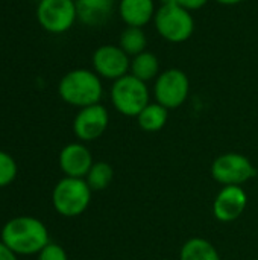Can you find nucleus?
<instances>
[{"instance_id":"obj_1","label":"nucleus","mask_w":258,"mask_h":260,"mask_svg":"<svg viewBox=\"0 0 258 260\" xmlns=\"http://www.w3.org/2000/svg\"><path fill=\"white\" fill-rule=\"evenodd\" d=\"M58 94L65 104L81 110L100 104L103 82L93 69H73L59 79Z\"/></svg>"},{"instance_id":"obj_2","label":"nucleus","mask_w":258,"mask_h":260,"mask_svg":"<svg viewBox=\"0 0 258 260\" xmlns=\"http://www.w3.org/2000/svg\"><path fill=\"white\" fill-rule=\"evenodd\" d=\"M2 242L15 254H36L49 245V232L46 225L30 216H18L2 229Z\"/></svg>"},{"instance_id":"obj_3","label":"nucleus","mask_w":258,"mask_h":260,"mask_svg":"<svg viewBox=\"0 0 258 260\" xmlns=\"http://www.w3.org/2000/svg\"><path fill=\"white\" fill-rule=\"evenodd\" d=\"M109 99L117 113L126 117H137L151 102V90L146 82L128 73L111 84Z\"/></svg>"},{"instance_id":"obj_4","label":"nucleus","mask_w":258,"mask_h":260,"mask_svg":"<svg viewBox=\"0 0 258 260\" xmlns=\"http://www.w3.org/2000/svg\"><path fill=\"white\" fill-rule=\"evenodd\" d=\"M152 23L158 35L172 44H181L190 40L196 27L193 14L179 5H160Z\"/></svg>"},{"instance_id":"obj_5","label":"nucleus","mask_w":258,"mask_h":260,"mask_svg":"<svg viewBox=\"0 0 258 260\" xmlns=\"http://www.w3.org/2000/svg\"><path fill=\"white\" fill-rule=\"evenodd\" d=\"M91 189L85 178L65 177L55 186L52 192V203L55 210L65 216L75 218L82 215L91 201Z\"/></svg>"},{"instance_id":"obj_6","label":"nucleus","mask_w":258,"mask_h":260,"mask_svg":"<svg viewBox=\"0 0 258 260\" xmlns=\"http://www.w3.org/2000/svg\"><path fill=\"white\" fill-rule=\"evenodd\" d=\"M36 21L43 30L52 35L68 32L78 21L75 0H38L35 11Z\"/></svg>"},{"instance_id":"obj_7","label":"nucleus","mask_w":258,"mask_h":260,"mask_svg":"<svg viewBox=\"0 0 258 260\" xmlns=\"http://www.w3.org/2000/svg\"><path fill=\"white\" fill-rule=\"evenodd\" d=\"M190 94V79L181 69L172 67L163 70L154 81L152 96L155 102L166 107L169 111L186 104Z\"/></svg>"},{"instance_id":"obj_8","label":"nucleus","mask_w":258,"mask_h":260,"mask_svg":"<svg viewBox=\"0 0 258 260\" xmlns=\"http://www.w3.org/2000/svg\"><path fill=\"white\" fill-rule=\"evenodd\" d=\"M257 175L252 161L239 152H225L211 163V177L222 186H243Z\"/></svg>"},{"instance_id":"obj_9","label":"nucleus","mask_w":258,"mask_h":260,"mask_svg":"<svg viewBox=\"0 0 258 260\" xmlns=\"http://www.w3.org/2000/svg\"><path fill=\"white\" fill-rule=\"evenodd\" d=\"M93 70L106 81H117L129 73L131 56L119 44H102L91 55Z\"/></svg>"},{"instance_id":"obj_10","label":"nucleus","mask_w":258,"mask_h":260,"mask_svg":"<svg viewBox=\"0 0 258 260\" xmlns=\"http://www.w3.org/2000/svg\"><path fill=\"white\" fill-rule=\"evenodd\" d=\"M109 125V113L105 105L94 104L81 108L73 120V133L81 142H94L103 136Z\"/></svg>"},{"instance_id":"obj_11","label":"nucleus","mask_w":258,"mask_h":260,"mask_svg":"<svg viewBox=\"0 0 258 260\" xmlns=\"http://www.w3.org/2000/svg\"><path fill=\"white\" fill-rule=\"evenodd\" d=\"M248 206V193L242 186H224L214 201L213 215L220 222H233L239 219Z\"/></svg>"},{"instance_id":"obj_12","label":"nucleus","mask_w":258,"mask_h":260,"mask_svg":"<svg viewBox=\"0 0 258 260\" xmlns=\"http://www.w3.org/2000/svg\"><path fill=\"white\" fill-rule=\"evenodd\" d=\"M93 163L90 149L82 143H68L59 152V168L65 177L85 178Z\"/></svg>"},{"instance_id":"obj_13","label":"nucleus","mask_w":258,"mask_h":260,"mask_svg":"<svg viewBox=\"0 0 258 260\" xmlns=\"http://www.w3.org/2000/svg\"><path fill=\"white\" fill-rule=\"evenodd\" d=\"M155 0H119L117 12L126 26L144 27L154 21L157 14Z\"/></svg>"},{"instance_id":"obj_14","label":"nucleus","mask_w":258,"mask_h":260,"mask_svg":"<svg viewBox=\"0 0 258 260\" xmlns=\"http://www.w3.org/2000/svg\"><path fill=\"white\" fill-rule=\"evenodd\" d=\"M78 20L85 26H102L111 17L116 0H75Z\"/></svg>"},{"instance_id":"obj_15","label":"nucleus","mask_w":258,"mask_h":260,"mask_svg":"<svg viewBox=\"0 0 258 260\" xmlns=\"http://www.w3.org/2000/svg\"><path fill=\"white\" fill-rule=\"evenodd\" d=\"M129 73L134 75L135 78L141 79L146 84L151 81H155L158 78V75L161 73V64H160L158 56L151 50H144V52L132 56Z\"/></svg>"},{"instance_id":"obj_16","label":"nucleus","mask_w":258,"mask_h":260,"mask_svg":"<svg viewBox=\"0 0 258 260\" xmlns=\"http://www.w3.org/2000/svg\"><path fill=\"white\" fill-rule=\"evenodd\" d=\"M135 119L144 133H158L169 120V110L158 102H149Z\"/></svg>"},{"instance_id":"obj_17","label":"nucleus","mask_w":258,"mask_h":260,"mask_svg":"<svg viewBox=\"0 0 258 260\" xmlns=\"http://www.w3.org/2000/svg\"><path fill=\"white\" fill-rule=\"evenodd\" d=\"M179 260H220V254L210 241L192 238L181 247Z\"/></svg>"},{"instance_id":"obj_18","label":"nucleus","mask_w":258,"mask_h":260,"mask_svg":"<svg viewBox=\"0 0 258 260\" xmlns=\"http://www.w3.org/2000/svg\"><path fill=\"white\" fill-rule=\"evenodd\" d=\"M119 46L132 58L144 50H148V35L143 27L126 26L119 37Z\"/></svg>"},{"instance_id":"obj_19","label":"nucleus","mask_w":258,"mask_h":260,"mask_svg":"<svg viewBox=\"0 0 258 260\" xmlns=\"http://www.w3.org/2000/svg\"><path fill=\"white\" fill-rule=\"evenodd\" d=\"M113 178H114V171L111 165H108L106 161H96L88 171L85 181L93 192H100L105 190L113 183Z\"/></svg>"},{"instance_id":"obj_20","label":"nucleus","mask_w":258,"mask_h":260,"mask_svg":"<svg viewBox=\"0 0 258 260\" xmlns=\"http://www.w3.org/2000/svg\"><path fill=\"white\" fill-rule=\"evenodd\" d=\"M15 175H17V165L14 158L9 154L0 151V187H5L9 183H12Z\"/></svg>"},{"instance_id":"obj_21","label":"nucleus","mask_w":258,"mask_h":260,"mask_svg":"<svg viewBox=\"0 0 258 260\" xmlns=\"http://www.w3.org/2000/svg\"><path fill=\"white\" fill-rule=\"evenodd\" d=\"M38 260H68V257L61 245L49 244L38 253Z\"/></svg>"},{"instance_id":"obj_22","label":"nucleus","mask_w":258,"mask_h":260,"mask_svg":"<svg viewBox=\"0 0 258 260\" xmlns=\"http://www.w3.org/2000/svg\"><path fill=\"white\" fill-rule=\"evenodd\" d=\"M207 3H208V0H178V5L190 12L202 9Z\"/></svg>"},{"instance_id":"obj_23","label":"nucleus","mask_w":258,"mask_h":260,"mask_svg":"<svg viewBox=\"0 0 258 260\" xmlns=\"http://www.w3.org/2000/svg\"><path fill=\"white\" fill-rule=\"evenodd\" d=\"M0 260H17V254L3 242H0Z\"/></svg>"},{"instance_id":"obj_24","label":"nucleus","mask_w":258,"mask_h":260,"mask_svg":"<svg viewBox=\"0 0 258 260\" xmlns=\"http://www.w3.org/2000/svg\"><path fill=\"white\" fill-rule=\"evenodd\" d=\"M214 2L219 5H224V6H236V5L243 3L245 0H214Z\"/></svg>"},{"instance_id":"obj_25","label":"nucleus","mask_w":258,"mask_h":260,"mask_svg":"<svg viewBox=\"0 0 258 260\" xmlns=\"http://www.w3.org/2000/svg\"><path fill=\"white\" fill-rule=\"evenodd\" d=\"M161 6H167V5H178V0H160Z\"/></svg>"}]
</instances>
